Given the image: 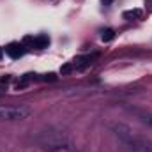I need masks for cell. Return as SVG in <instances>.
Returning <instances> with one entry per match:
<instances>
[{"label": "cell", "instance_id": "obj_10", "mask_svg": "<svg viewBox=\"0 0 152 152\" xmlns=\"http://www.w3.org/2000/svg\"><path fill=\"white\" fill-rule=\"evenodd\" d=\"M42 80H44V81H55V80H57V76L50 73V75H44V76H42Z\"/></svg>", "mask_w": 152, "mask_h": 152}, {"label": "cell", "instance_id": "obj_7", "mask_svg": "<svg viewBox=\"0 0 152 152\" xmlns=\"http://www.w3.org/2000/svg\"><path fill=\"white\" fill-rule=\"evenodd\" d=\"M48 44H50V37H48V36H39V37L34 39V46L39 48V50L48 48Z\"/></svg>", "mask_w": 152, "mask_h": 152}, {"label": "cell", "instance_id": "obj_4", "mask_svg": "<svg viewBox=\"0 0 152 152\" xmlns=\"http://www.w3.org/2000/svg\"><path fill=\"white\" fill-rule=\"evenodd\" d=\"M5 53H7L11 58H20V57H23L25 50H23V46H21L20 42H11V44L5 48Z\"/></svg>", "mask_w": 152, "mask_h": 152}, {"label": "cell", "instance_id": "obj_1", "mask_svg": "<svg viewBox=\"0 0 152 152\" xmlns=\"http://www.w3.org/2000/svg\"><path fill=\"white\" fill-rule=\"evenodd\" d=\"M36 142L42 151L48 152H58V151H69L71 149V140L69 136L55 127L42 129L36 134Z\"/></svg>", "mask_w": 152, "mask_h": 152}, {"label": "cell", "instance_id": "obj_11", "mask_svg": "<svg viewBox=\"0 0 152 152\" xmlns=\"http://www.w3.org/2000/svg\"><path fill=\"white\" fill-rule=\"evenodd\" d=\"M101 2H103L104 5H112V4H113V0H101Z\"/></svg>", "mask_w": 152, "mask_h": 152}, {"label": "cell", "instance_id": "obj_2", "mask_svg": "<svg viewBox=\"0 0 152 152\" xmlns=\"http://www.w3.org/2000/svg\"><path fill=\"white\" fill-rule=\"evenodd\" d=\"M34 113V110L28 104H16V106H0V120L7 122H16V120H25Z\"/></svg>", "mask_w": 152, "mask_h": 152}, {"label": "cell", "instance_id": "obj_5", "mask_svg": "<svg viewBox=\"0 0 152 152\" xmlns=\"http://www.w3.org/2000/svg\"><path fill=\"white\" fill-rule=\"evenodd\" d=\"M88 66H90V57H88V55H83V57H76V58H75V67H76V69L83 71V69H87Z\"/></svg>", "mask_w": 152, "mask_h": 152}, {"label": "cell", "instance_id": "obj_8", "mask_svg": "<svg viewBox=\"0 0 152 152\" xmlns=\"http://www.w3.org/2000/svg\"><path fill=\"white\" fill-rule=\"evenodd\" d=\"M113 37H115V32L112 28H106V30H103V34H101V39H103L104 42H110Z\"/></svg>", "mask_w": 152, "mask_h": 152}, {"label": "cell", "instance_id": "obj_6", "mask_svg": "<svg viewBox=\"0 0 152 152\" xmlns=\"http://www.w3.org/2000/svg\"><path fill=\"white\" fill-rule=\"evenodd\" d=\"M122 16L126 20H140L143 16V12H142V9H131V11H124Z\"/></svg>", "mask_w": 152, "mask_h": 152}, {"label": "cell", "instance_id": "obj_9", "mask_svg": "<svg viewBox=\"0 0 152 152\" xmlns=\"http://www.w3.org/2000/svg\"><path fill=\"white\" fill-rule=\"evenodd\" d=\"M71 71H73V64H64V66L60 67V73H62V75H69Z\"/></svg>", "mask_w": 152, "mask_h": 152}, {"label": "cell", "instance_id": "obj_12", "mask_svg": "<svg viewBox=\"0 0 152 152\" xmlns=\"http://www.w3.org/2000/svg\"><path fill=\"white\" fill-rule=\"evenodd\" d=\"M9 80H11V76H4V78H2V83H7Z\"/></svg>", "mask_w": 152, "mask_h": 152}, {"label": "cell", "instance_id": "obj_13", "mask_svg": "<svg viewBox=\"0 0 152 152\" xmlns=\"http://www.w3.org/2000/svg\"><path fill=\"white\" fill-rule=\"evenodd\" d=\"M2 57H4V51H2V48H0V58H2Z\"/></svg>", "mask_w": 152, "mask_h": 152}, {"label": "cell", "instance_id": "obj_14", "mask_svg": "<svg viewBox=\"0 0 152 152\" xmlns=\"http://www.w3.org/2000/svg\"><path fill=\"white\" fill-rule=\"evenodd\" d=\"M145 2H147V4H152V0H145Z\"/></svg>", "mask_w": 152, "mask_h": 152}, {"label": "cell", "instance_id": "obj_3", "mask_svg": "<svg viewBox=\"0 0 152 152\" xmlns=\"http://www.w3.org/2000/svg\"><path fill=\"white\" fill-rule=\"evenodd\" d=\"M129 112L134 115L142 124H145L147 127H151L152 129V113H147V112H143V110H138V108H129Z\"/></svg>", "mask_w": 152, "mask_h": 152}]
</instances>
